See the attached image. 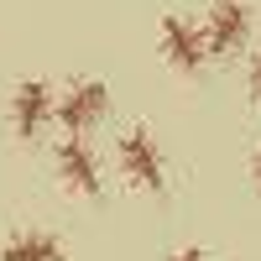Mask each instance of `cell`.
Wrapping results in <instances>:
<instances>
[{
    "instance_id": "obj_8",
    "label": "cell",
    "mask_w": 261,
    "mask_h": 261,
    "mask_svg": "<svg viewBox=\"0 0 261 261\" xmlns=\"http://www.w3.org/2000/svg\"><path fill=\"white\" fill-rule=\"evenodd\" d=\"M167 261H209V251L204 246H183V251H172Z\"/></svg>"
},
{
    "instance_id": "obj_2",
    "label": "cell",
    "mask_w": 261,
    "mask_h": 261,
    "mask_svg": "<svg viewBox=\"0 0 261 261\" xmlns=\"http://www.w3.org/2000/svg\"><path fill=\"white\" fill-rule=\"evenodd\" d=\"M53 120H58V89L47 79H27V84L11 89V130H16V141H42Z\"/></svg>"
},
{
    "instance_id": "obj_4",
    "label": "cell",
    "mask_w": 261,
    "mask_h": 261,
    "mask_svg": "<svg viewBox=\"0 0 261 261\" xmlns=\"http://www.w3.org/2000/svg\"><path fill=\"white\" fill-rule=\"evenodd\" d=\"M157 42H162V58L172 63L178 73H199L209 63V42H204V21H188V16H162L157 27Z\"/></svg>"
},
{
    "instance_id": "obj_7",
    "label": "cell",
    "mask_w": 261,
    "mask_h": 261,
    "mask_svg": "<svg viewBox=\"0 0 261 261\" xmlns=\"http://www.w3.org/2000/svg\"><path fill=\"white\" fill-rule=\"evenodd\" d=\"M0 261H68L53 230H11L0 241Z\"/></svg>"
},
{
    "instance_id": "obj_3",
    "label": "cell",
    "mask_w": 261,
    "mask_h": 261,
    "mask_svg": "<svg viewBox=\"0 0 261 261\" xmlns=\"http://www.w3.org/2000/svg\"><path fill=\"white\" fill-rule=\"evenodd\" d=\"M110 115V89L105 79H73L68 89L58 94V125L68 136H89V130Z\"/></svg>"
},
{
    "instance_id": "obj_1",
    "label": "cell",
    "mask_w": 261,
    "mask_h": 261,
    "mask_svg": "<svg viewBox=\"0 0 261 261\" xmlns=\"http://www.w3.org/2000/svg\"><path fill=\"white\" fill-rule=\"evenodd\" d=\"M115 167H120V178L130 188H141V193H162L167 188V157H162V146L151 141L146 130H125L115 141Z\"/></svg>"
},
{
    "instance_id": "obj_10",
    "label": "cell",
    "mask_w": 261,
    "mask_h": 261,
    "mask_svg": "<svg viewBox=\"0 0 261 261\" xmlns=\"http://www.w3.org/2000/svg\"><path fill=\"white\" fill-rule=\"evenodd\" d=\"M251 178H256V188H261V146H256V162H251Z\"/></svg>"
},
{
    "instance_id": "obj_9",
    "label": "cell",
    "mask_w": 261,
    "mask_h": 261,
    "mask_svg": "<svg viewBox=\"0 0 261 261\" xmlns=\"http://www.w3.org/2000/svg\"><path fill=\"white\" fill-rule=\"evenodd\" d=\"M246 84H251V99H261V53L251 58V79H246Z\"/></svg>"
},
{
    "instance_id": "obj_5",
    "label": "cell",
    "mask_w": 261,
    "mask_h": 261,
    "mask_svg": "<svg viewBox=\"0 0 261 261\" xmlns=\"http://www.w3.org/2000/svg\"><path fill=\"white\" fill-rule=\"evenodd\" d=\"M53 167H58V178L63 188H73L79 199H99V151L84 141V136H63L58 151H53Z\"/></svg>"
},
{
    "instance_id": "obj_6",
    "label": "cell",
    "mask_w": 261,
    "mask_h": 261,
    "mask_svg": "<svg viewBox=\"0 0 261 261\" xmlns=\"http://www.w3.org/2000/svg\"><path fill=\"white\" fill-rule=\"evenodd\" d=\"M204 42H209V58H230L251 42V11L241 0H214V11L204 16Z\"/></svg>"
}]
</instances>
